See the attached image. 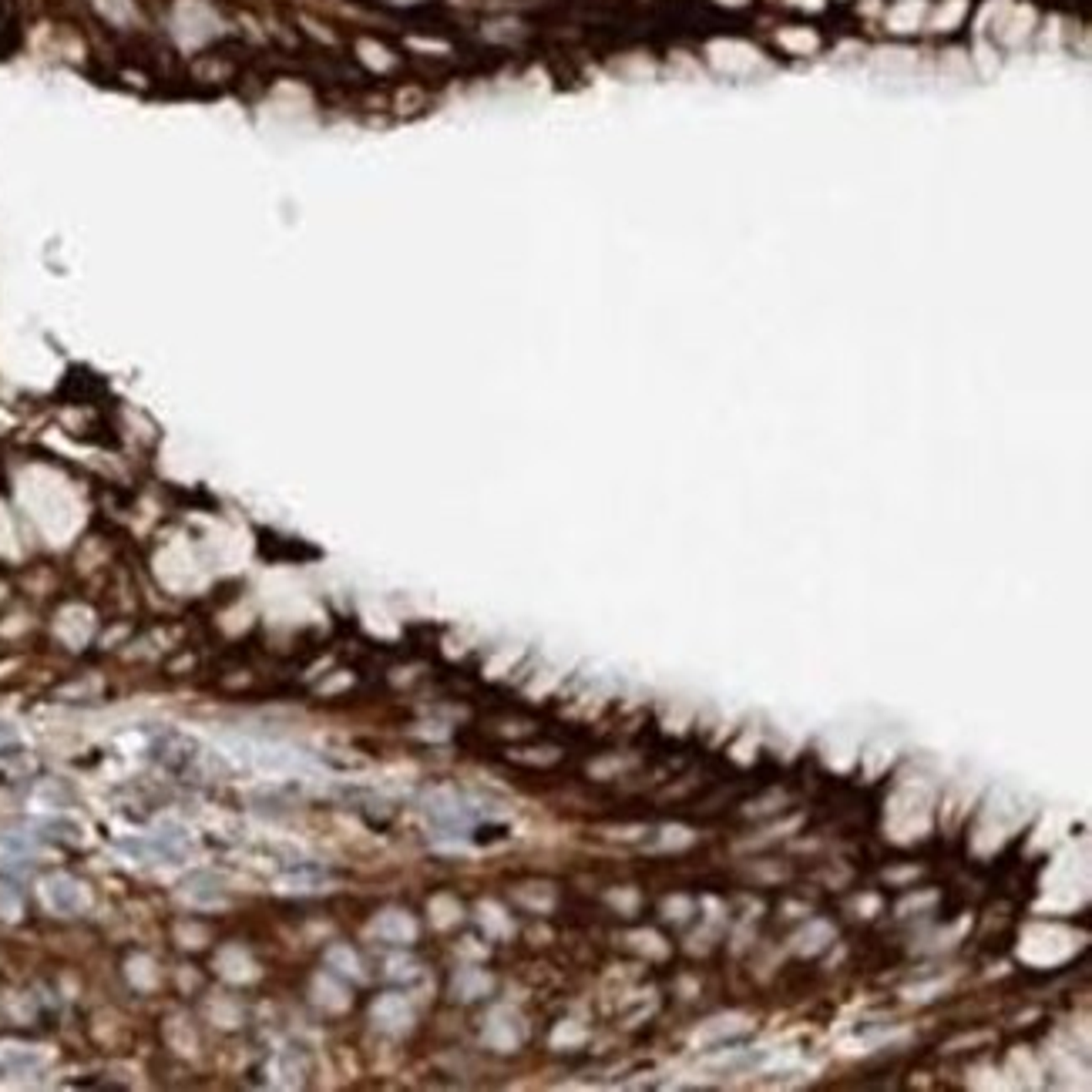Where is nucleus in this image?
<instances>
[{
  "label": "nucleus",
  "instance_id": "1",
  "mask_svg": "<svg viewBox=\"0 0 1092 1092\" xmlns=\"http://www.w3.org/2000/svg\"><path fill=\"white\" fill-rule=\"evenodd\" d=\"M0 736H10V729H7V726H3V722H0Z\"/></svg>",
  "mask_w": 1092,
  "mask_h": 1092
}]
</instances>
